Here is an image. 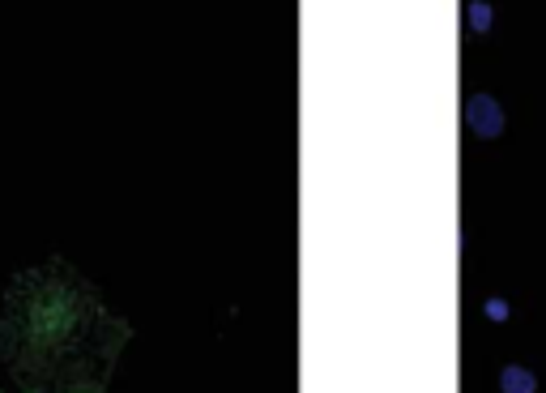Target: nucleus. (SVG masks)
Listing matches in <instances>:
<instances>
[{
    "mask_svg": "<svg viewBox=\"0 0 546 393\" xmlns=\"http://www.w3.org/2000/svg\"><path fill=\"white\" fill-rule=\"evenodd\" d=\"M465 129H470L474 137H483V141L504 137L508 116H504L500 99H495V94H470V99H465Z\"/></svg>",
    "mask_w": 546,
    "mask_h": 393,
    "instance_id": "f03ea898",
    "label": "nucleus"
},
{
    "mask_svg": "<svg viewBox=\"0 0 546 393\" xmlns=\"http://www.w3.org/2000/svg\"><path fill=\"white\" fill-rule=\"evenodd\" d=\"M465 22H470L474 35H487V30L495 26V9L487 5V0H470V5H465Z\"/></svg>",
    "mask_w": 546,
    "mask_h": 393,
    "instance_id": "20e7f679",
    "label": "nucleus"
},
{
    "mask_svg": "<svg viewBox=\"0 0 546 393\" xmlns=\"http://www.w3.org/2000/svg\"><path fill=\"white\" fill-rule=\"evenodd\" d=\"M508 312L512 308H508V300H500V295H491V300L483 304V317L487 321H508Z\"/></svg>",
    "mask_w": 546,
    "mask_h": 393,
    "instance_id": "39448f33",
    "label": "nucleus"
},
{
    "mask_svg": "<svg viewBox=\"0 0 546 393\" xmlns=\"http://www.w3.org/2000/svg\"><path fill=\"white\" fill-rule=\"evenodd\" d=\"M133 325L107 308L103 291L47 257L18 270L0 308V359L22 393H107Z\"/></svg>",
    "mask_w": 546,
    "mask_h": 393,
    "instance_id": "f257e3e1",
    "label": "nucleus"
},
{
    "mask_svg": "<svg viewBox=\"0 0 546 393\" xmlns=\"http://www.w3.org/2000/svg\"><path fill=\"white\" fill-rule=\"evenodd\" d=\"M500 393H538V372L525 368V364H508L500 368Z\"/></svg>",
    "mask_w": 546,
    "mask_h": 393,
    "instance_id": "7ed1b4c3",
    "label": "nucleus"
},
{
    "mask_svg": "<svg viewBox=\"0 0 546 393\" xmlns=\"http://www.w3.org/2000/svg\"><path fill=\"white\" fill-rule=\"evenodd\" d=\"M0 393H5V389H0Z\"/></svg>",
    "mask_w": 546,
    "mask_h": 393,
    "instance_id": "423d86ee",
    "label": "nucleus"
}]
</instances>
